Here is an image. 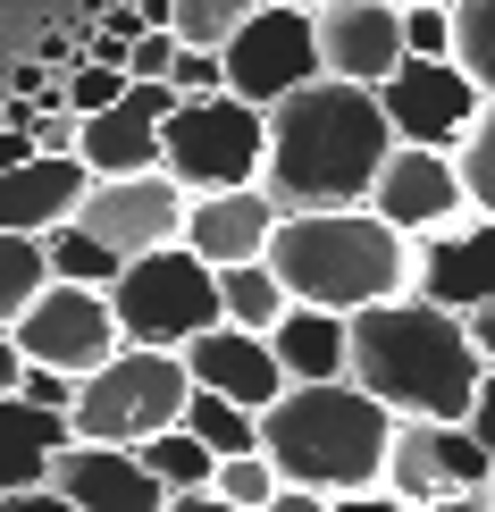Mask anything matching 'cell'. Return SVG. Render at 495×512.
Listing matches in <instances>:
<instances>
[{"label": "cell", "instance_id": "cell-11", "mask_svg": "<svg viewBox=\"0 0 495 512\" xmlns=\"http://www.w3.org/2000/svg\"><path fill=\"white\" fill-rule=\"evenodd\" d=\"M378 101H386L395 143H428V152H462V135L487 110V93L454 68V59H403V68L378 84Z\"/></svg>", "mask_w": 495, "mask_h": 512}, {"label": "cell", "instance_id": "cell-36", "mask_svg": "<svg viewBox=\"0 0 495 512\" xmlns=\"http://www.w3.org/2000/svg\"><path fill=\"white\" fill-rule=\"evenodd\" d=\"M168 68H177V34H168V26H152V34L126 42V76H135V84H152V76H168Z\"/></svg>", "mask_w": 495, "mask_h": 512}, {"label": "cell", "instance_id": "cell-6", "mask_svg": "<svg viewBox=\"0 0 495 512\" xmlns=\"http://www.w3.org/2000/svg\"><path fill=\"white\" fill-rule=\"evenodd\" d=\"M185 395H193L185 353L118 345L101 370H84L68 420H76V437H93V445H143V437H160V429L185 420Z\"/></svg>", "mask_w": 495, "mask_h": 512}, {"label": "cell", "instance_id": "cell-21", "mask_svg": "<svg viewBox=\"0 0 495 512\" xmlns=\"http://www.w3.org/2000/svg\"><path fill=\"white\" fill-rule=\"evenodd\" d=\"M269 345H277L294 387H311V378H353V311L286 303V319L269 328Z\"/></svg>", "mask_w": 495, "mask_h": 512}, {"label": "cell", "instance_id": "cell-44", "mask_svg": "<svg viewBox=\"0 0 495 512\" xmlns=\"http://www.w3.org/2000/svg\"><path fill=\"white\" fill-rule=\"evenodd\" d=\"M428 512H495V504H487V487H479V496H454V504H428Z\"/></svg>", "mask_w": 495, "mask_h": 512}, {"label": "cell", "instance_id": "cell-46", "mask_svg": "<svg viewBox=\"0 0 495 512\" xmlns=\"http://www.w3.org/2000/svg\"><path fill=\"white\" fill-rule=\"evenodd\" d=\"M403 9H412V0H403Z\"/></svg>", "mask_w": 495, "mask_h": 512}, {"label": "cell", "instance_id": "cell-8", "mask_svg": "<svg viewBox=\"0 0 495 512\" xmlns=\"http://www.w3.org/2000/svg\"><path fill=\"white\" fill-rule=\"evenodd\" d=\"M319 76H328V59H319L311 0H261V9L227 34V93L261 101V110H277L286 93H303Z\"/></svg>", "mask_w": 495, "mask_h": 512}, {"label": "cell", "instance_id": "cell-14", "mask_svg": "<svg viewBox=\"0 0 495 512\" xmlns=\"http://www.w3.org/2000/svg\"><path fill=\"white\" fill-rule=\"evenodd\" d=\"M319 17V59H328V76L344 84H386L412 59V42H403V0H311Z\"/></svg>", "mask_w": 495, "mask_h": 512}, {"label": "cell", "instance_id": "cell-35", "mask_svg": "<svg viewBox=\"0 0 495 512\" xmlns=\"http://www.w3.org/2000/svg\"><path fill=\"white\" fill-rule=\"evenodd\" d=\"M76 387H84L76 370H42V361H26V378H17V395L42 403V412H76Z\"/></svg>", "mask_w": 495, "mask_h": 512}, {"label": "cell", "instance_id": "cell-42", "mask_svg": "<svg viewBox=\"0 0 495 512\" xmlns=\"http://www.w3.org/2000/svg\"><path fill=\"white\" fill-rule=\"evenodd\" d=\"M17 378H26V353H17V328H0V395H17Z\"/></svg>", "mask_w": 495, "mask_h": 512}, {"label": "cell", "instance_id": "cell-2", "mask_svg": "<svg viewBox=\"0 0 495 512\" xmlns=\"http://www.w3.org/2000/svg\"><path fill=\"white\" fill-rule=\"evenodd\" d=\"M487 378V353L462 311L395 294V303L353 311V387H370L395 420H470Z\"/></svg>", "mask_w": 495, "mask_h": 512}, {"label": "cell", "instance_id": "cell-1", "mask_svg": "<svg viewBox=\"0 0 495 512\" xmlns=\"http://www.w3.org/2000/svg\"><path fill=\"white\" fill-rule=\"evenodd\" d=\"M386 152H395V126H386L378 84L319 76L269 110L261 185L277 194V210H353V202H370Z\"/></svg>", "mask_w": 495, "mask_h": 512}, {"label": "cell", "instance_id": "cell-5", "mask_svg": "<svg viewBox=\"0 0 495 512\" xmlns=\"http://www.w3.org/2000/svg\"><path fill=\"white\" fill-rule=\"evenodd\" d=\"M160 168L185 194H227V185H261L269 168V110L244 93H185L160 126Z\"/></svg>", "mask_w": 495, "mask_h": 512}, {"label": "cell", "instance_id": "cell-31", "mask_svg": "<svg viewBox=\"0 0 495 512\" xmlns=\"http://www.w3.org/2000/svg\"><path fill=\"white\" fill-rule=\"evenodd\" d=\"M462 185H470V210H479V219H495V101L479 110V126H470L462 135Z\"/></svg>", "mask_w": 495, "mask_h": 512}, {"label": "cell", "instance_id": "cell-18", "mask_svg": "<svg viewBox=\"0 0 495 512\" xmlns=\"http://www.w3.org/2000/svg\"><path fill=\"white\" fill-rule=\"evenodd\" d=\"M185 370H193V387H219L235 403H252V412H269L277 395L294 387L286 378V361H277V345L261 328H235V319H219V328H202L185 345Z\"/></svg>", "mask_w": 495, "mask_h": 512}, {"label": "cell", "instance_id": "cell-43", "mask_svg": "<svg viewBox=\"0 0 495 512\" xmlns=\"http://www.w3.org/2000/svg\"><path fill=\"white\" fill-rule=\"evenodd\" d=\"M470 336H479V353L495 361V303H479V311H470Z\"/></svg>", "mask_w": 495, "mask_h": 512}, {"label": "cell", "instance_id": "cell-12", "mask_svg": "<svg viewBox=\"0 0 495 512\" xmlns=\"http://www.w3.org/2000/svg\"><path fill=\"white\" fill-rule=\"evenodd\" d=\"M185 202L193 194L168 177V168H135V177H93V194H84L76 219L93 227L118 261H135V252L185 244Z\"/></svg>", "mask_w": 495, "mask_h": 512}, {"label": "cell", "instance_id": "cell-19", "mask_svg": "<svg viewBox=\"0 0 495 512\" xmlns=\"http://www.w3.org/2000/svg\"><path fill=\"white\" fill-rule=\"evenodd\" d=\"M277 194L269 185H227V194H193L185 202V244L202 252L210 269H235V261H269V236H277Z\"/></svg>", "mask_w": 495, "mask_h": 512}, {"label": "cell", "instance_id": "cell-9", "mask_svg": "<svg viewBox=\"0 0 495 512\" xmlns=\"http://www.w3.org/2000/svg\"><path fill=\"white\" fill-rule=\"evenodd\" d=\"M126 345V328H118V303H110V286H68V277H51V286L34 294L26 311H17V353L42 361V370H101Z\"/></svg>", "mask_w": 495, "mask_h": 512}, {"label": "cell", "instance_id": "cell-24", "mask_svg": "<svg viewBox=\"0 0 495 512\" xmlns=\"http://www.w3.org/2000/svg\"><path fill=\"white\" fill-rule=\"evenodd\" d=\"M286 277H277L269 261H235V269H219V311L235 319V328H277V319H286Z\"/></svg>", "mask_w": 495, "mask_h": 512}, {"label": "cell", "instance_id": "cell-4", "mask_svg": "<svg viewBox=\"0 0 495 512\" xmlns=\"http://www.w3.org/2000/svg\"><path fill=\"white\" fill-rule=\"evenodd\" d=\"M386 437H395V412H386L370 387H353V378L286 387L261 412V454L277 462V479L319 487V496L386 487Z\"/></svg>", "mask_w": 495, "mask_h": 512}, {"label": "cell", "instance_id": "cell-29", "mask_svg": "<svg viewBox=\"0 0 495 512\" xmlns=\"http://www.w3.org/2000/svg\"><path fill=\"white\" fill-rule=\"evenodd\" d=\"M252 9H261V0H177V9H168V34H177V42H210V51H227V34L244 26Z\"/></svg>", "mask_w": 495, "mask_h": 512}, {"label": "cell", "instance_id": "cell-34", "mask_svg": "<svg viewBox=\"0 0 495 512\" xmlns=\"http://www.w3.org/2000/svg\"><path fill=\"white\" fill-rule=\"evenodd\" d=\"M168 84H177V93H227V51H210V42H177Z\"/></svg>", "mask_w": 495, "mask_h": 512}, {"label": "cell", "instance_id": "cell-13", "mask_svg": "<svg viewBox=\"0 0 495 512\" xmlns=\"http://www.w3.org/2000/svg\"><path fill=\"white\" fill-rule=\"evenodd\" d=\"M370 210L386 227H403V236H437V227L470 219V185H462V160L454 152H428V143H395L370 185Z\"/></svg>", "mask_w": 495, "mask_h": 512}, {"label": "cell", "instance_id": "cell-32", "mask_svg": "<svg viewBox=\"0 0 495 512\" xmlns=\"http://www.w3.org/2000/svg\"><path fill=\"white\" fill-rule=\"evenodd\" d=\"M210 487H219L227 504L261 512V504H269V496H277L286 479H277V462H269V454H227V462H219V479H210Z\"/></svg>", "mask_w": 495, "mask_h": 512}, {"label": "cell", "instance_id": "cell-33", "mask_svg": "<svg viewBox=\"0 0 495 512\" xmlns=\"http://www.w3.org/2000/svg\"><path fill=\"white\" fill-rule=\"evenodd\" d=\"M403 42H412V59H454V0H412Z\"/></svg>", "mask_w": 495, "mask_h": 512}, {"label": "cell", "instance_id": "cell-17", "mask_svg": "<svg viewBox=\"0 0 495 512\" xmlns=\"http://www.w3.org/2000/svg\"><path fill=\"white\" fill-rule=\"evenodd\" d=\"M412 294H428V303H445V311H479L495 303V219H454V227H437V236H420V269H412Z\"/></svg>", "mask_w": 495, "mask_h": 512}, {"label": "cell", "instance_id": "cell-40", "mask_svg": "<svg viewBox=\"0 0 495 512\" xmlns=\"http://www.w3.org/2000/svg\"><path fill=\"white\" fill-rule=\"evenodd\" d=\"M470 429L487 437V454H495V361H487V378H479V403H470Z\"/></svg>", "mask_w": 495, "mask_h": 512}, {"label": "cell", "instance_id": "cell-16", "mask_svg": "<svg viewBox=\"0 0 495 512\" xmlns=\"http://www.w3.org/2000/svg\"><path fill=\"white\" fill-rule=\"evenodd\" d=\"M177 84L152 76V84H126V101L84 118V168L93 177H135V168H160V126L177 110Z\"/></svg>", "mask_w": 495, "mask_h": 512}, {"label": "cell", "instance_id": "cell-10", "mask_svg": "<svg viewBox=\"0 0 495 512\" xmlns=\"http://www.w3.org/2000/svg\"><path fill=\"white\" fill-rule=\"evenodd\" d=\"M487 471H495V454L470 420H395V437H386V487L420 512L454 504V496H479Z\"/></svg>", "mask_w": 495, "mask_h": 512}, {"label": "cell", "instance_id": "cell-15", "mask_svg": "<svg viewBox=\"0 0 495 512\" xmlns=\"http://www.w3.org/2000/svg\"><path fill=\"white\" fill-rule=\"evenodd\" d=\"M51 487L76 512H160L168 504V487L152 479V462L135 445H93V437H68L51 454Z\"/></svg>", "mask_w": 495, "mask_h": 512}, {"label": "cell", "instance_id": "cell-41", "mask_svg": "<svg viewBox=\"0 0 495 512\" xmlns=\"http://www.w3.org/2000/svg\"><path fill=\"white\" fill-rule=\"evenodd\" d=\"M160 512H244V504H227L219 487H193V496H168Z\"/></svg>", "mask_w": 495, "mask_h": 512}, {"label": "cell", "instance_id": "cell-3", "mask_svg": "<svg viewBox=\"0 0 495 512\" xmlns=\"http://www.w3.org/2000/svg\"><path fill=\"white\" fill-rule=\"evenodd\" d=\"M269 269L286 277L294 303L370 311V303L412 294L420 244L403 236V227H386L370 202H353V210H286L277 236H269Z\"/></svg>", "mask_w": 495, "mask_h": 512}, {"label": "cell", "instance_id": "cell-7", "mask_svg": "<svg viewBox=\"0 0 495 512\" xmlns=\"http://www.w3.org/2000/svg\"><path fill=\"white\" fill-rule=\"evenodd\" d=\"M118 303V328L126 345H160V353H185L202 328H219V269L202 261L193 244H160V252H135L110 286Z\"/></svg>", "mask_w": 495, "mask_h": 512}, {"label": "cell", "instance_id": "cell-25", "mask_svg": "<svg viewBox=\"0 0 495 512\" xmlns=\"http://www.w3.org/2000/svg\"><path fill=\"white\" fill-rule=\"evenodd\" d=\"M135 454L152 462V479L168 487V496H193V487H210V479H219V454H210V445L193 437L185 420H177V429H160V437H143Z\"/></svg>", "mask_w": 495, "mask_h": 512}, {"label": "cell", "instance_id": "cell-28", "mask_svg": "<svg viewBox=\"0 0 495 512\" xmlns=\"http://www.w3.org/2000/svg\"><path fill=\"white\" fill-rule=\"evenodd\" d=\"M454 68L495 101V0H454Z\"/></svg>", "mask_w": 495, "mask_h": 512}, {"label": "cell", "instance_id": "cell-20", "mask_svg": "<svg viewBox=\"0 0 495 512\" xmlns=\"http://www.w3.org/2000/svg\"><path fill=\"white\" fill-rule=\"evenodd\" d=\"M84 194H93L84 160L34 152L26 168H0V236H51V227H68L84 210Z\"/></svg>", "mask_w": 495, "mask_h": 512}, {"label": "cell", "instance_id": "cell-39", "mask_svg": "<svg viewBox=\"0 0 495 512\" xmlns=\"http://www.w3.org/2000/svg\"><path fill=\"white\" fill-rule=\"evenodd\" d=\"M328 504H336V496H319V487H277L261 512H328Z\"/></svg>", "mask_w": 495, "mask_h": 512}, {"label": "cell", "instance_id": "cell-22", "mask_svg": "<svg viewBox=\"0 0 495 512\" xmlns=\"http://www.w3.org/2000/svg\"><path fill=\"white\" fill-rule=\"evenodd\" d=\"M76 437L68 412H42L26 395H0V496H17V487H42L51 479V454Z\"/></svg>", "mask_w": 495, "mask_h": 512}, {"label": "cell", "instance_id": "cell-45", "mask_svg": "<svg viewBox=\"0 0 495 512\" xmlns=\"http://www.w3.org/2000/svg\"><path fill=\"white\" fill-rule=\"evenodd\" d=\"M487 504H495V471H487Z\"/></svg>", "mask_w": 495, "mask_h": 512}, {"label": "cell", "instance_id": "cell-37", "mask_svg": "<svg viewBox=\"0 0 495 512\" xmlns=\"http://www.w3.org/2000/svg\"><path fill=\"white\" fill-rule=\"evenodd\" d=\"M0 512H76V504L59 496L51 479H42V487H17V496H0Z\"/></svg>", "mask_w": 495, "mask_h": 512}, {"label": "cell", "instance_id": "cell-26", "mask_svg": "<svg viewBox=\"0 0 495 512\" xmlns=\"http://www.w3.org/2000/svg\"><path fill=\"white\" fill-rule=\"evenodd\" d=\"M42 252H51V277H68V286H118V252L93 236V227L84 219H68V227H51V236H42Z\"/></svg>", "mask_w": 495, "mask_h": 512}, {"label": "cell", "instance_id": "cell-27", "mask_svg": "<svg viewBox=\"0 0 495 512\" xmlns=\"http://www.w3.org/2000/svg\"><path fill=\"white\" fill-rule=\"evenodd\" d=\"M51 286V252L42 236H0V328H17V311Z\"/></svg>", "mask_w": 495, "mask_h": 512}, {"label": "cell", "instance_id": "cell-23", "mask_svg": "<svg viewBox=\"0 0 495 512\" xmlns=\"http://www.w3.org/2000/svg\"><path fill=\"white\" fill-rule=\"evenodd\" d=\"M185 429L210 445V454H261V412L252 403H235V395H219V387H193L185 395Z\"/></svg>", "mask_w": 495, "mask_h": 512}, {"label": "cell", "instance_id": "cell-38", "mask_svg": "<svg viewBox=\"0 0 495 512\" xmlns=\"http://www.w3.org/2000/svg\"><path fill=\"white\" fill-rule=\"evenodd\" d=\"M328 512H420V504H403L395 487H361V496H336Z\"/></svg>", "mask_w": 495, "mask_h": 512}, {"label": "cell", "instance_id": "cell-30", "mask_svg": "<svg viewBox=\"0 0 495 512\" xmlns=\"http://www.w3.org/2000/svg\"><path fill=\"white\" fill-rule=\"evenodd\" d=\"M126 68H110V59H84L76 51V68H59V93H68V110L76 118H93V110H110V101H126Z\"/></svg>", "mask_w": 495, "mask_h": 512}]
</instances>
